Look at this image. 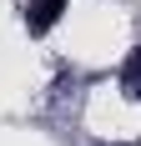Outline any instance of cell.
I'll return each instance as SVG.
<instances>
[{"label": "cell", "instance_id": "1", "mask_svg": "<svg viewBox=\"0 0 141 146\" xmlns=\"http://www.w3.org/2000/svg\"><path fill=\"white\" fill-rule=\"evenodd\" d=\"M70 0H25V30L30 35H45V30H56V20L66 15Z\"/></svg>", "mask_w": 141, "mask_h": 146}, {"label": "cell", "instance_id": "2", "mask_svg": "<svg viewBox=\"0 0 141 146\" xmlns=\"http://www.w3.org/2000/svg\"><path fill=\"white\" fill-rule=\"evenodd\" d=\"M121 91H126L131 101H141V45L126 56V66H121Z\"/></svg>", "mask_w": 141, "mask_h": 146}]
</instances>
